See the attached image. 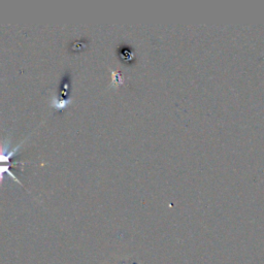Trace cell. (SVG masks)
<instances>
[{"mask_svg": "<svg viewBox=\"0 0 264 264\" xmlns=\"http://www.w3.org/2000/svg\"><path fill=\"white\" fill-rule=\"evenodd\" d=\"M72 99L70 98H62V97H58V96H53L52 99H51V106L54 107L55 109L58 110H62L66 107L70 106L71 105Z\"/></svg>", "mask_w": 264, "mask_h": 264, "instance_id": "cell-1", "label": "cell"}, {"mask_svg": "<svg viewBox=\"0 0 264 264\" xmlns=\"http://www.w3.org/2000/svg\"><path fill=\"white\" fill-rule=\"evenodd\" d=\"M20 147H21V143L14 151H11V152H8V153H6L5 151H3L2 148H0V163H6V164L10 165L11 159L13 158V156L15 155V153L17 151H18V149Z\"/></svg>", "mask_w": 264, "mask_h": 264, "instance_id": "cell-2", "label": "cell"}, {"mask_svg": "<svg viewBox=\"0 0 264 264\" xmlns=\"http://www.w3.org/2000/svg\"><path fill=\"white\" fill-rule=\"evenodd\" d=\"M10 166H11V165H0V183H1V181H2L3 175L6 173V174L10 175L12 177H14L15 180H16L17 182H18L19 184H21V182L19 181V178L17 177V176L11 172V170H10Z\"/></svg>", "mask_w": 264, "mask_h": 264, "instance_id": "cell-3", "label": "cell"}, {"mask_svg": "<svg viewBox=\"0 0 264 264\" xmlns=\"http://www.w3.org/2000/svg\"><path fill=\"white\" fill-rule=\"evenodd\" d=\"M62 89H63V91H66V94H67V92H68V90H70V76H68V79H67V81L65 82V81H63L62 82Z\"/></svg>", "mask_w": 264, "mask_h": 264, "instance_id": "cell-4", "label": "cell"}]
</instances>
